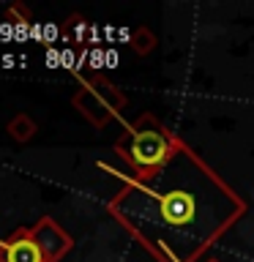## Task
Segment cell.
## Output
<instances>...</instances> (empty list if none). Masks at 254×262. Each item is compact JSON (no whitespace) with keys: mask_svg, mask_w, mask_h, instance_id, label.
I'll return each instance as SVG.
<instances>
[{"mask_svg":"<svg viewBox=\"0 0 254 262\" xmlns=\"http://www.w3.org/2000/svg\"><path fill=\"white\" fill-rule=\"evenodd\" d=\"M112 216L156 262H202L246 213L243 196L186 142L147 180H126Z\"/></svg>","mask_w":254,"mask_h":262,"instance_id":"1","label":"cell"},{"mask_svg":"<svg viewBox=\"0 0 254 262\" xmlns=\"http://www.w3.org/2000/svg\"><path fill=\"white\" fill-rule=\"evenodd\" d=\"M180 145L183 139L172 134L159 118L145 112L126 126L123 137L115 142V153L131 167L134 180H147L175 156Z\"/></svg>","mask_w":254,"mask_h":262,"instance_id":"2","label":"cell"},{"mask_svg":"<svg viewBox=\"0 0 254 262\" xmlns=\"http://www.w3.org/2000/svg\"><path fill=\"white\" fill-rule=\"evenodd\" d=\"M71 104L77 106L96 128H104L112 118H118L123 112V106H126V93L96 74V77L82 79V88L74 93Z\"/></svg>","mask_w":254,"mask_h":262,"instance_id":"3","label":"cell"},{"mask_svg":"<svg viewBox=\"0 0 254 262\" xmlns=\"http://www.w3.org/2000/svg\"><path fill=\"white\" fill-rule=\"evenodd\" d=\"M30 232L36 237L41 254H44V262H60L74 246L71 235L55 219H38V224L30 227Z\"/></svg>","mask_w":254,"mask_h":262,"instance_id":"4","label":"cell"},{"mask_svg":"<svg viewBox=\"0 0 254 262\" xmlns=\"http://www.w3.org/2000/svg\"><path fill=\"white\" fill-rule=\"evenodd\" d=\"M0 262H44V254H41L30 229H16L0 246Z\"/></svg>","mask_w":254,"mask_h":262,"instance_id":"5","label":"cell"},{"mask_svg":"<svg viewBox=\"0 0 254 262\" xmlns=\"http://www.w3.org/2000/svg\"><path fill=\"white\" fill-rule=\"evenodd\" d=\"M36 123H33V118H28V115H16V118L8 123V137L16 139V142H28V139H33V134H36Z\"/></svg>","mask_w":254,"mask_h":262,"instance_id":"6","label":"cell"},{"mask_svg":"<svg viewBox=\"0 0 254 262\" xmlns=\"http://www.w3.org/2000/svg\"><path fill=\"white\" fill-rule=\"evenodd\" d=\"M129 44H131V49H134L137 55H147V52L156 47V36H153L147 28H137V30L129 36Z\"/></svg>","mask_w":254,"mask_h":262,"instance_id":"7","label":"cell"},{"mask_svg":"<svg viewBox=\"0 0 254 262\" xmlns=\"http://www.w3.org/2000/svg\"><path fill=\"white\" fill-rule=\"evenodd\" d=\"M8 19H11L14 25H30V11H28V6H19V3H16V6H11V8H8Z\"/></svg>","mask_w":254,"mask_h":262,"instance_id":"8","label":"cell"},{"mask_svg":"<svg viewBox=\"0 0 254 262\" xmlns=\"http://www.w3.org/2000/svg\"><path fill=\"white\" fill-rule=\"evenodd\" d=\"M57 60H60V57H57V52H55V49H49V52H47V63H49V66H55Z\"/></svg>","mask_w":254,"mask_h":262,"instance_id":"9","label":"cell"},{"mask_svg":"<svg viewBox=\"0 0 254 262\" xmlns=\"http://www.w3.org/2000/svg\"><path fill=\"white\" fill-rule=\"evenodd\" d=\"M202 262H219V259H202Z\"/></svg>","mask_w":254,"mask_h":262,"instance_id":"10","label":"cell"}]
</instances>
